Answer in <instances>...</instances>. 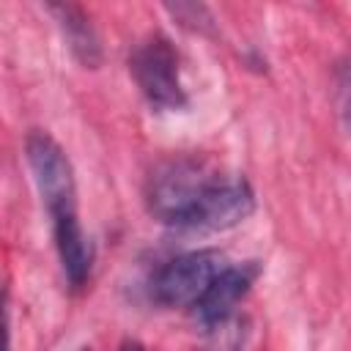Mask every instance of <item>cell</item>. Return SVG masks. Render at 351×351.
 <instances>
[{"label": "cell", "mask_w": 351, "mask_h": 351, "mask_svg": "<svg viewBox=\"0 0 351 351\" xmlns=\"http://www.w3.org/2000/svg\"><path fill=\"white\" fill-rule=\"evenodd\" d=\"M217 176L206 162L192 159V156H178L162 162L145 186V200L148 211L173 228H184L189 211L195 208L197 197L208 186V181Z\"/></svg>", "instance_id": "1"}, {"label": "cell", "mask_w": 351, "mask_h": 351, "mask_svg": "<svg viewBox=\"0 0 351 351\" xmlns=\"http://www.w3.org/2000/svg\"><path fill=\"white\" fill-rule=\"evenodd\" d=\"M219 252L195 250L176 255L151 277V296L165 307H195L222 271Z\"/></svg>", "instance_id": "2"}, {"label": "cell", "mask_w": 351, "mask_h": 351, "mask_svg": "<svg viewBox=\"0 0 351 351\" xmlns=\"http://www.w3.org/2000/svg\"><path fill=\"white\" fill-rule=\"evenodd\" d=\"M25 156L49 217L77 211V184L66 151L49 134L30 132L25 140Z\"/></svg>", "instance_id": "3"}, {"label": "cell", "mask_w": 351, "mask_h": 351, "mask_svg": "<svg viewBox=\"0 0 351 351\" xmlns=\"http://www.w3.org/2000/svg\"><path fill=\"white\" fill-rule=\"evenodd\" d=\"M132 74L137 88L154 107L176 110L186 104V93L178 71V52L165 36H151L134 49Z\"/></svg>", "instance_id": "4"}, {"label": "cell", "mask_w": 351, "mask_h": 351, "mask_svg": "<svg viewBox=\"0 0 351 351\" xmlns=\"http://www.w3.org/2000/svg\"><path fill=\"white\" fill-rule=\"evenodd\" d=\"M255 208L252 186L239 176L217 173L203 195L197 197L195 208L189 211L184 230H228L244 222Z\"/></svg>", "instance_id": "5"}, {"label": "cell", "mask_w": 351, "mask_h": 351, "mask_svg": "<svg viewBox=\"0 0 351 351\" xmlns=\"http://www.w3.org/2000/svg\"><path fill=\"white\" fill-rule=\"evenodd\" d=\"M255 271H258L255 266H222V271L214 277V282L208 285L203 299L195 304L200 321L208 326L222 324L236 310V304L247 296V291L255 280Z\"/></svg>", "instance_id": "6"}, {"label": "cell", "mask_w": 351, "mask_h": 351, "mask_svg": "<svg viewBox=\"0 0 351 351\" xmlns=\"http://www.w3.org/2000/svg\"><path fill=\"white\" fill-rule=\"evenodd\" d=\"M52 233H55L58 258H60V266H63L69 285L71 288L85 285L90 266H93V247H90L88 236L77 219V211L52 217Z\"/></svg>", "instance_id": "7"}, {"label": "cell", "mask_w": 351, "mask_h": 351, "mask_svg": "<svg viewBox=\"0 0 351 351\" xmlns=\"http://www.w3.org/2000/svg\"><path fill=\"white\" fill-rule=\"evenodd\" d=\"M52 11L58 14V22L63 27L66 44L71 49V55L85 63V66H96L101 60V47H99V36L93 30V25L88 22V16L82 14V8L77 5H52Z\"/></svg>", "instance_id": "8"}, {"label": "cell", "mask_w": 351, "mask_h": 351, "mask_svg": "<svg viewBox=\"0 0 351 351\" xmlns=\"http://www.w3.org/2000/svg\"><path fill=\"white\" fill-rule=\"evenodd\" d=\"M167 11L181 22V25H186V27H192V30H206L214 19H211V14H208V8L206 5H195V3H176V5H167Z\"/></svg>", "instance_id": "9"}, {"label": "cell", "mask_w": 351, "mask_h": 351, "mask_svg": "<svg viewBox=\"0 0 351 351\" xmlns=\"http://www.w3.org/2000/svg\"><path fill=\"white\" fill-rule=\"evenodd\" d=\"M118 351H145V346H143V343H137V340H123Z\"/></svg>", "instance_id": "10"}]
</instances>
